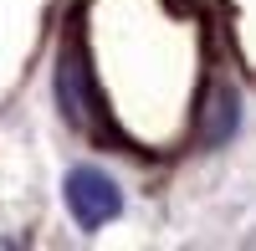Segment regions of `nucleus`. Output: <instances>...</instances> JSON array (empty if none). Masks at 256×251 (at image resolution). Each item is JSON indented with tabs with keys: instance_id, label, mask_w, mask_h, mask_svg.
I'll use <instances>...</instances> for the list:
<instances>
[{
	"instance_id": "obj_1",
	"label": "nucleus",
	"mask_w": 256,
	"mask_h": 251,
	"mask_svg": "<svg viewBox=\"0 0 256 251\" xmlns=\"http://www.w3.org/2000/svg\"><path fill=\"white\" fill-rule=\"evenodd\" d=\"M67 210H72V220L82 226V231H98V226H108L123 210V195H118V184L102 170L82 164V170L67 174Z\"/></svg>"
},
{
	"instance_id": "obj_3",
	"label": "nucleus",
	"mask_w": 256,
	"mask_h": 251,
	"mask_svg": "<svg viewBox=\"0 0 256 251\" xmlns=\"http://www.w3.org/2000/svg\"><path fill=\"white\" fill-rule=\"evenodd\" d=\"M230 134H236V92L230 88H216L205 102V138L210 144H226Z\"/></svg>"
},
{
	"instance_id": "obj_2",
	"label": "nucleus",
	"mask_w": 256,
	"mask_h": 251,
	"mask_svg": "<svg viewBox=\"0 0 256 251\" xmlns=\"http://www.w3.org/2000/svg\"><path fill=\"white\" fill-rule=\"evenodd\" d=\"M56 98H62V108H67L72 123H82V128H98V134H102L98 108H92V88H88V67H82L77 41H67V46H62V56H56Z\"/></svg>"
}]
</instances>
